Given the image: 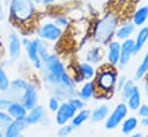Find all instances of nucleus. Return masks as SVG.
Wrapping results in <instances>:
<instances>
[{"instance_id":"obj_1","label":"nucleus","mask_w":148,"mask_h":137,"mask_svg":"<svg viewBox=\"0 0 148 137\" xmlns=\"http://www.w3.org/2000/svg\"><path fill=\"white\" fill-rule=\"evenodd\" d=\"M37 18V5L34 0H9L8 20L20 28L35 25Z\"/></svg>"},{"instance_id":"obj_2","label":"nucleus","mask_w":148,"mask_h":137,"mask_svg":"<svg viewBox=\"0 0 148 137\" xmlns=\"http://www.w3.org/2000/svg\"><path fill=\"white\" fill-rule=\"evenodd\" d=\"M120 24V16L114 10L104 13L92 24L91 38L95 44L105 46L114 38L116 30Z\"/></svg>"},{"instance_id":"obj_3","label":"nucleus","mask_w":148,"mask_h":137,"mask_svg":"<svg viewBox=\"0 0 148 137\" xmlns=\"http://www.w3.org/2000/svg\"><path fill=\"white\" fill-rule=\"evenodd\" d=\"M118 68L110 66L108 63L103 64L97 71L94 77L95 84H96V93L95 97L96 99L98 98H109L112 96V93L116 91L117 86V81H118Z\"/></svg>"},{"instance_id":"obj_4","label":"nucleus","mask_w":148,"mask_h":137,"mask_svg":"<svg viewBox=\"0 0 148 137\" xmlns=\"http://www.w3.org/2000/svg\"><path fill=\"white\" fill-rule=\"evenodd\" d=\"M36 37L46 43H57L64 36V29L58 26L53 21H46L36 26Z\"/></svg>"},{"instance_id":"obj_5","label":"nucleus","mask_w":148,"mask_h":137,"mask_svg":"<svg viewBox=\"0 0 148 137\" xmlns=\"http://www.w3.org/2000/svg\"><path fill=\"white\" fill-rule=\"evenodd\" d=\"M128 107L126 105L125 101H120L118 102L113 109L110 112V114L108 115V117L104 121V128L106 130H114L118 127H120L121 122L124 121V119L128 115Z\"/></svg>"},{"instance_id":"obj_6","label":"nucleus","mask_w":148,"mask_h":137,"mask_svg":"<svg viewBox=\"0 0 148 137\" xmlns=\"http://www.w3.org/2000/svg\"><path fill=\"white\" fill-rule=\"evenodd\" d=\"M39 38L38 37H35V38H27L24 37L22 39V45L24 47V51H25V55L27 58L29 59V61L31 62L32 67L36 69V70H42L43 68V60L40 59L39 56V53H38V44H39Z\"/></svg>"},{"instance_id":"obj_7","label":"nucleus","mask_w":148,"mask_h":137,"mask_svg":"<svg viewBox=\"0 0 148 137\" xmlns=\"http://www.w3.org/2000/svg\"><path fill=\"white\" fill-rule=\"evenodd\" d=\"M96 68L94 64L89 63L88 61H81L79 63L75 64L74 67V71L73 74H71L75 81L76 84L82 83L84 81H90L94 79L95 75H96Z\"/></svg>"},{"instance_id":"obj_8","label":"nucleus","mask_w":148,"mask_h":137,"mask_svg":"<svg viewBox=\"0 0 148 137\" xmlns=\"http://www.w3.org/2000/svg\"><path fill=\"white\" fill-rule=\"evenodd\" d=\"M76 112H77V109L67 99L62 100L59 108L54 112V122H56V124L57 125H62V124L69 123Z\"/></svg>"},{"instance_id":"obj_9","label":"nucleus","mask_w":148,"mask_h":137,"mask_svg":"<svg viewBox=\"0 0 148 137\" xmlns=\"http://www.w3.org/2000/svg\"><path fill=\"white\" fill-rule=\"evenodd\" d=\"M43 70H46L57 77H61V75L67 70L64 62L60 60L59 55L56 53H50L44 60H43Z\"/></svg>"},{"instance_id":"obj_10","label":"nucleus","mask_w":148,"mask_h":137,"mask_svg":"<svg viewBox=\"0 0 148 137\" xmlns=\"http://www.w3.org/2000/svg\"><path fill=\"white\" fill-rule=\"evenodd\" d=\"M135 55L134 53V39L128 38L120 43V56L117 64L118 70H123Z\"/></svg>"},{"instance_id":"obj_11","label":"nucleus","mask_w":148,"mask_h":137,"mask_svg":"<svg viewBox=\"0 0 148 137\" xmlns=\"http://www.w3.org/2000/svg\"><path fill=\"white\" fill-rule=\"evenodd\" d=\"M7 48H8V55L12 61H16L20 59L21 53H22V39L21 37L15 32L10 31L8 35V43H7Z\"/></svg>"},{"instance_id":"obj_12","label":"nucleus","mask_w":148,"mask_h":137,"mask_svg":"<svg viewBox=\"0 0 148 137\" xmlns=\"http://www.w3.org/2000/svg\"><path fill=\"white\" fill-rule=\"evenodd\" d=\"M47 113H46V108L43 105H35L32 108H30L28 111V114L25 116V121L28 122L29 125H34V124H42L47 120Z\"/></svg>"},{"instance_id":"obj_13","label":"nucleus","mask_w":148,"mask_h":137,"mask_svg":"<svg viewBox=\"0 0 148 137\" xmlns=\"http://www.w3.org/2000/svg\"><path fill=\"white\" fill-rule=\"evenodd\" d=\"M24 107L29 111L30 108H32L35 105L38 104V91L35 86V84H32L31 82L28 83V85L25 86V89L23 90L20 99H18Z\"/></svg>"},{"instance_id":"obj_14","label":"nucleus","mask_w":148,"mask_h":137,"mask_svg":"<svg viewBox=\"0 0 148 137\" xmlns=\"http://www.w3.org/2000/svg\"><path fill=\"white\" fill-rule=\"evenodd\" d=\"M119 56H120V41L117 39H112L106 45V51H105L106 63L110 66L117 67Z\"/></svg>"},{"instance_id":"obj_15","label":"nucleus","mask_w":148,"mask_h":137,"mask_svg":"<svg viewBox=\"0 0 148 137\" xmlns=\"http://www.w3.org/2000/svg\"><path fill=\"white\" fill-rule=\"evenodd\" d=\"M28 127H29V124L25 121V119H22V120L13 119V121L3 129V136H7V137H18V136H21L28 129Z\"/></svg>"},{"instance_id":"obj_16","label":"nucleus","mask_w":148,"mask_h":137,"mask_svg":"<svg viewBox=\"0 0 148 137\" xmlns=\"http://www.w3.org/2000/svg\"><path fill=\"white\" fill-rule=\"evenodd\" d=\"M135 30H136V26L134 25V23L131 21H127V22H123L118 25L117 30H116V33H114V39L119 40V41H123L125 39H128V38H132V36L135 33Z\"/></svg>"},{"instance_id":"obj_17","label":"nucleus","mask_w":148,"mask_h":137,"mask_svg":"<svg viewBox=\"0 0 148 137\" xmlns=\"http://www.w3.org/2000/svg\"><path fill=\"white\" fill-rule=\"evenodd\" d=\"M97 89H96V84L95 81H84L81 86L76 90V96L80 97L82 100H84L86 102L89 101L91 98H94L95 93H96Z\"/></svg>"},{"instance_id":"obj_18","label":"nucleus","mask_w":148,"mask_h":137,"mask_svg":"<svg viewBox=\"0 0 148 137\" xmlns=\"http://www.w3.org/2000/svg\"><path fill=\"white\" fill-rule=\"evenodd\" d=\"M6 111L15 120L25 119V116L28 114V109L24 107V105L20 100H10V102L7 106Z\"/></svg>"},{"instance_id":"obj_19","label":"nucleus","mask_w":148,"mask_h":137,"mask_svg":"<svg viewBox=\"0 0 148 137\" xmlns=\"http://www.w3.org/2000/svg\"><path fill=\"white\" fill-rule=\"evenodd\" d=\"M109 114H110V106L108 104H101V105L96 106L92 111H90L89 121L92 123L104 122Z\"/></svg>"},{"instance_id":"obj_20","label":"nucleus","mask_w":148,"mask_h":137,"mask_svg":"<svg viewBox=\"0 0 148 137\" xmlns=\"http://www.w3.org/2000/svg\"><path fill=\"white\" fill-rule=\"evenodd\" d=\"M104 56H105V51L103 50V46L96 44V45L91 46L89 48V51L87 52V54H86V61H88L89 63H91V64L95 66V64L101 63L103 61Z\"/></svg>"},{"instance_id":"obj_21","label":"nucleus","mask_w":148,"mask_h":137,"mask_svg":"<svg viewBox=\"0 0 148 137\" xmlns=\"http://www.w3.org/2000/svg\"><path fill=\"white\" fill-rule=\"evenodd\" d=\"M148 41V25H142L135 32L134 37V53L139 54Z\"/></svg>"},{"instance_id":"obj_22","label":"nucleus","mask_w":148,"mask_h":137,"mask_svg":"<svg viewBox=\"0 0 148 137\" xmlns=\"http://www.w3.org/2000/svg\"><path fill=\"white\" fill-rule=\"evenodd\" d=\"M29 81L24 79V78H21V77H17V78H14L13 81H10V87L8 90V93L12 96V100H18L23 90L25 89V86L28 85Z\"/></svg>"},{"instance_id":"obj_23","label":"nucleus","mask_w":148,"mask_h":137,"mask_svg":"<svg viewBox=\"0 0 148 137\" xmlns=\"http://www.w3.org/2000/svg\"><path fill=\"white\" fill-rule=\"evenodd\" d=\"M140 124V121L136 116L134 115H131V116H126L124 119V121L121 122L120 124V131L123 135L125 136H128V135H132L133 132H135V130L138 129Z\"/></svg>"},{"instance_id":"obj_24","label":"nucleus","mask_w":148,"mask_h":137,"mask_svg":"<svg viewBox=\"0 0 148 137\" xmlns=\"http://www.w3.org/2000/svg\"><path fill=\"white\" fill-rule=\"evenodd\" d=\"M128 109L132 112H136L138 108L140 107V105L142 104V93H141V89L139 87V85H135L132 93L130 94L128 99L125 101Z\"/></svg>"},{"instance_id":"obj_25","label":"nucleus","mask_w":148,"mask_h":137,"mask_svg":"<svg viewBox=\"0 0 148 137\" xmlns=\"http://www.w3.org/2000/svg\"><path fill=\"white\" fill-rule=\"evenodd\" d=\"M148 21V5H142L134 10L132 14V22L136 28H140L146 24Z\"/></svg>"},{"instance_id":"obj_26","label":"nucleus","mask_w":148,"mask_h":137,"mask_svg":"<svg viewBox=\"0 0 148 137\" xmlns=\"http://www.w3.org/2000/svg\"><path fill=\"white\" fill-rule=\"evenodd\" d=\"M89 117H90V111L88 108H82V109H79L75 115L73 116V119L71 120V123L75 127V128H79L81 127L83 123H86L87 121H89Z\"/></svg>"},{"instance_id":"obj_27","label":"nucleus","mask_w":148,"mask_h":137,"mask_svg":"<svg viewBox=\"0 0 148 137\" xmlns=\"http://www.w3.org/2000/svg\"><path fill=\"white\" fill-rule=\"evenodd\" d=\"M148 74V51L145 53V55L142 56L140 63L138 64L135 73H134V79L135 81H141L143 79V77Z\"/></svg>"},{"instance_id":"obj_28","label":"nucleus","mask_w":148,"mask_h":137,"mask_svg":"<svg viewBox=\"0 0 148 137\" xmlns=\"http://www.w3.org/2000/svg\"><path fill=\"white\" fill-rule=\"evenodd\" d=\"M135 85H136V84H135V79H132V78H127V79H126V82H125V84H124L121 91L119 92V93H120V97H121V99H123V101H126V100L128 99V97H130V94L132 93V91H133V89H134Z\"/></svg>"},{"instance_id":"obj_29","label":"nucleus","mask_w":148,"mask_h":137,"mask_svg":"<svg viewBox=\"0 0 148 137\" xmlns=\"http://www.w3.org/2000/svg\"><path fill=\"white\" fill-rule=\"evenodd\" d=\"M10 87V79L6 73V70L0 66V92L7 93Z\"/></svg>"},{"instance_id":"obj_30","label":"nucleus","mask_w":148,"mask_h":137,"mask_svg":"<svg viewBox=\"0 0 148 137\" xmlns=\"http://www.w3.org/2000/svg\"><path fill=\"white\" fill-rule=\"evenodd\" d=\"M58 26H60L61 29H68L69 28V24H71V21H69V17L65 14H57L53 20H52Z\"/></svg>"},{"instance_id":"obj_31","label":"nucleus","mask_w":148,"mask_h":137,"mask_svg":"<svg viewBox=\"0 0 148 137\" xmlns=\"http://www.w3.org/2000/svg\"><path fill=\"white\" fill-rule=\"evenodd\" d=\"M61 101H62V99H61L60 97H58V96H56V94H52V96L49 98V100H47V109H49L50 112L54 113V112L59 108Z\"/></svg>"},{"instance_id":"obj_32","label":"nucleus","mask_w":148,"mask_h":137,"mask_svg":"<svg viewBox=\"0 0 148 137\" xmlns=\"http://www.w3.org/2000/svg\"><path fill=\"white\" fill-rule=\"evenodd\" d=\"M75 127L69 122V123H66V124H62V125H59V129L57 130V135L60 136V137H64V136H69L73 131H74Z\"/></svg>"},{"instance_id":"obj_33","label":"nucleus","mask_w":148,"mask_h":137,"mask_svg":"<svg viewBox=\"0 0 148 137\" xmlns=\"http://www.w3.org/2000/svg\"><path fill=\"white\" fill-rule=\"evenodd\" d=\"M12 121H13V117L7 113V111H0V129L2 131Z\"/></svg>"},{"instance_id":"obj_34","label":"nucleus","mask_w":148,"mask_h":137,"mask_svg":"<svg viewBox=\"0 0 148 137\" xmlns=\"http://www.w3.org/2000/svg\"><path fill=\"white\" fill-rule=\"evenodd\" d=\"M77 111L79 109H82V108H84L86 107V101L84 100H82L80 97H77V96H73V97H69L68 99H67Z\"/></svg>"},{"instance_id":"obj_35","label":"nucleus","mask_w":148,"mask_h":137,"mask_svg":"<svg viewBox=\"0 0 148 137\" xmlns=\"http://www.w3.org/2000/svg\"><path fill=\"white\" fill-rule=\"evenodd\" d=\"M136 113H138V116L139 117H147L148 116V105L142 102L140 105V107L138 108Z\"/></svg>"},{"instance_id":"obj_36","label":"nucleus","mask_w":148,"mask_h":137,"mask_svg":"<svg viewBox=\"0 0 148 137\" xmlns=\"http://www.w3.org/2000/svg\"><path fill=\"white\" fill-rule=\"evenodd\" d=\"M126 79H127L126 75H119V76H118L117 86H116V91H117V92H120V91H121V89H123V86H124V84H125Z\"/></svg>"},{"instance_id":"obj_37","label":"nucleus","mask_w":148,"mask_h":137,"mask_svg":"<svg viewBox=\"0 0 148 137\" xmlns=\"http://www.w3.org/2000/svg\"><path fill=\"white\" fill-rule=\"evenodd\" d=\"M37 7H50L52 6L57 0H34Z\"/></svg>"},{"instance_id":"obj_38","label":"nucleus","mask_w":148,"mask_h":137,"mask_svg":"<svg viewBox=\"0 0 148 137\" xmlns=\"http://www.w3.org/2000/svg\"><path fill=\"white\" fill-rule=\"evenodd\" d=\"M12 99L9 98H5V97H0V111H6L7 106L9 105Z\"/></svg>"},{"instance_id":"obj_39","label":"nucleus","mask_w":148,"mask_h":137,"mask_svg":"<svg viewBox=\"0 0 148 137\" xmlns=\"http://www.w3.org/2000/svg\"><path fill=\"white\" fill-rule=\"evenodd\" d=\"M6 18H7V13L5 6L2 5V1H0V21H5Z\"/></svg>"},{"instance_id":"obj_40","label":"nucleus","mask_w":148,"mask_h":137,"mask_svg":"<svg viewBox=\"0 0 148 137\" xmlns=\"http://www.w3.org/2000/svg\"><path fill=\"white\" fill-rule=\"evenodd\" d=\"M143 92H145V94L148 97V74L143 77Z\"/></svg>"},{"instance_id":"obj_41","label":"nucleus","mask_w":148,"mask_h":137,"mask_svg":"<svg viewBox=\"0 0 148 137\" xmlns=\"http://www.w3.org/2000/svg\"><path fill=\"white\" fill-rule=\"evenodd\" d=\"M140 125L142 128H148V116L147 117H141L140 120Z\"/></svg>"},{"instance_id":"obj_42","label":"nucleus","mask_w":148,"mask_h":137,"mask_svg":"<svg viewBox=\"0 0 148 137\" xmlns=\"http://www.w3.org/2000/svg\"><path fill=\"white\" fill-rule=\"evenodd\" d=\"M141 136H142L141 132H133L132 134V137H141Z\"/></svg>"},{"instance_id":"obj_43","label":"nucleus","mask_w":148,"mask_h":137,"mask_svg":"<svg viewBox=\"0 0 148 137\" xmlns=\"http://www.w3.org/2000/svg\"><path fill=\"white\" fill-rule=\"evenodd\" d=\"M2 47V39H1V36H0V48Z\"/></svg>"},{"instance_id":"obj_44","label":"nucleus","mask_w":148,"mask_h":137,"mask_svg":"<svg viewBox=\"0 0 148 137\" xmlns=\"http://www.w3.org/2000/svg\"><path fill=\"white\" fill-rule=\"evenodd\" d=\"M3 136V131L2 130H0V137H2Z\"/></svg>"},{"instance_id":"obj_45","label":"nucleus","mask_w":148,"mask_h":137,"mask_svg":"<svg viewBox=\"0 0 148 137\" xmlns=\"http://www.w3.org/2000/svg\"><path fill=\"white\" fill-rule=\"evenodd\" d=\"M146 1H147V5H148V0H146Z\"/></svg>"},{"instance_id":"obj_46","label":"nucleus","mask_w":148,"mask_h":137,"mask_svg":"<svg viewBox=\"0 0 148 137\" xmlns=\"http://www.w3.org/2000/svg\"><path fill=\"white\" fill-rule=\"evenodd\" d=\"M147 136H148V132H147Z\"/></svg>"},{"instance_id":"obj_47","label":"nucleus","mask_w":148,"mask_h":137,"mask_svg":"<svg viewBox=\"0 0 148 137\" xmlns=\"http://www.w3.org/2000/svg\"><path fill=\"white\" fill-rule=\"evenodd\" d=\"M0 1H3V0H0Z\"/></svg>"}]
</instances>
